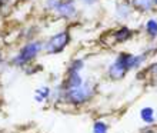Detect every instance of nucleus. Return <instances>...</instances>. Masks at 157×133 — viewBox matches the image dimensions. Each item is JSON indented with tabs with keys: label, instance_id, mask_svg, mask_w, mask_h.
Masks as SVG:
<instances>
[{
	"label": "nucleus",
	"instance_id": "nucleus-1",
	"mask_svg": "<svg viewBox=\"0 0 157 133\" xmlns=\"http://www.w3.org/2000/svg\"><path fill=\"white\" fill-rule=\"evenodd\" d=\"M144 60V56H132V54H120L117 60L110 66V76L113 79H121L124 76V73L127 70H130L132 67L139 66L141 62Z\"/></svg>",
	"mask_w": 157,
	"mask_h": 133
},
{
	"label": "nucleus",
	"instance_id": "nucleus-2",
	"mask_svg": "<svg viewBox=\"0 0 157 133\" xmlns=\"http://www.w3.org/2000/svg\"><path fill=\"white\" fill-rule=\"evenodd\" d=\"M94 92V88L90 82H86V83H82L77 88L73 89H67L66 92V99L73 102V103H83V102H87V100L91 97Z\"/></svg>",
	"mask_w": 157,
	"mask_h": 133
},
{
	"label": "nucleus",
	"instance_id": "nucleus-3",
	"mask_svg": "<svg viewBox=\"0 0 157 133\" xmlns=\"http://www.w3.org/2000/svg\"><path fill=\"white\" fill-rule=\"evenodd\" d=\"M41 49V45L39 42H32L29 45H26L23 49L20 50L19 56L16 57V63L17 65H21V63H26L32 60L33 57H36V54L40 52Z\"/></svg>",
	"mask_w": 157,
	"mask_h": 133
},
{
	"label": "nucleus",
	"instance_id": "nucleus-4",
	"mask_svg": "<svg viewBox=\"0 0 157 133\" xmlns=\"http://www.w3.org/2000/svg\"><path fill=\"white\" fill-rule=\"evenodd\" d=\"M49 3L60 16H64V17L75 16L76 7L71 0H50Z\"/></svg>",
	"mask_w": 157,
	"mask_h": 133
},
{
	"label": "nucleus",
	"instance_id": "nucleus-5",
	"mask_svg": "<svg viewBox=\"0 0 157 133\" xmlns=\"http://www.w3.org/2000/svg\"><path fill=\"white\" fill-rule=\"evenodd\" d=\"M67 43H69V34L66 32H63V33H59L50 39L46 49H47L49 53H59L66 47Z\"/></svg>",
	"mask_w": 157,
	"mask_h": 133
},
{
	"label": "nucleus",
	"instance_id": "nucleus-6",
	"mask_svg": "<svg viewBox=\"0 0 157 133\" xmlns=\"http://www.w3.org/2000/svg\"><path fill=\"white\" fill-rule=\"evenodd\" d=\"M141 119L144 122H147V123H153L154 122V112L151 108H144L143 110H141Z\"/></svg>",
	"mask_w": 157,
	"mask_h": 133
},
{
	"label": "nucleus",
	"instance_id": "nucleus-7",
	"mask_svg": "<svg viewBox=\"0 0 157 133\" xmlns=\"http://www.w3.org/2000/svg\"><path fill=\"white\" fill-rule=\"evenodd\" d=\"M134 6L143 9V10H147L151 7V0H134Z\"/></svg>",
	"mask_w": 157,
	"mask_h": 133
},
{
	"label": "nucleus",
	"instance_id": "nucleus-8",
	"mask_svg": "<svg viewBox=\"0 0 157 133\" xmlns=\"http://www.w3.org/2000/svg\"><path fill=\"white\" fill-rule=\"evenodd\" d=\"M146 27H147V32H149L151 36H157V22L156 20H149L147 22V25H146Z\"/></svg>",
	"mask_w": 157,
	"mask_h": 133
},
{
	"label": "nucleus",
	"instance_id": "nucleus-9",
	"mask_svg": "<svg viewBox=\"0 0 157 133\" xmlns=\"http://www.w3.org/2000/svg\"><path fill=\"white\" fill-rule=\"evenodd\" d=\"M130 34H132V33H130V30H128V29H121L119 33L116 34V39L119 40V42H124L126 39L130 37Z\"/></svg>",
	"mask_w": 157,
	"mask_h": 133
},
{
	"label": "nucleus",
	"instance_id": "nucleus-10",
	"mask_svg": "<svg viewBox=\"0 0 157 133\" xmlns=\"http://www.w3.org/2000/svg\"><path fill=\"white\" fill-rule=\"evenodd\" d=\"M93 130H94V133H106L107 132V126L104 125L103 122H96Z\"/></svg>",
	"mask_w": 157,
	"mask_h": 133
},
{
	"label": "nucleus",
	"instance_id": "nucleus-11",
	"mask_svg": "<svg viewBox=\"0 0 157 133\" xmlns=\"http://www.w3.org/2000/svg\"><path fill=\"white\" fill-rule=\"evenodd\" d=\"M83 63L80 62V60H76V62H73V65L70 66V72H78L80 69H82Z\"/></svg>",
	"mask_w": 157,
	"mask_h": 133
},
{
	"label": "nucleus",
	"instance_id": "nucleus-12",
	"mask_svg": "<svg viewBox=\"0 0 157 133\" xmlns=\"http://www.w3.org/2000/svg\"><path fill=\"white\" fill-rule=\"evenodd\" d=\"M82 2H84V3H87V4H93V3H96L97 0H82Z\"/></svg>",
	"mask_w": 157,
	"mask_h": 133
},
{
	"label": "nucleus",
	"instance_id": "nucleus-13",
	"mask_svg": "<svg viewBox=\"0 0 157 133\" xmlns=\"http://www.w3.org/2000/svg\"><path fill=\"white\" fill-rule=\"evenodd\" d=\"M154 3H156V4H157V0H154Z\"/></svg>",
	"mask_w": 157,
	"mask_h": 133
}]
</instances>
